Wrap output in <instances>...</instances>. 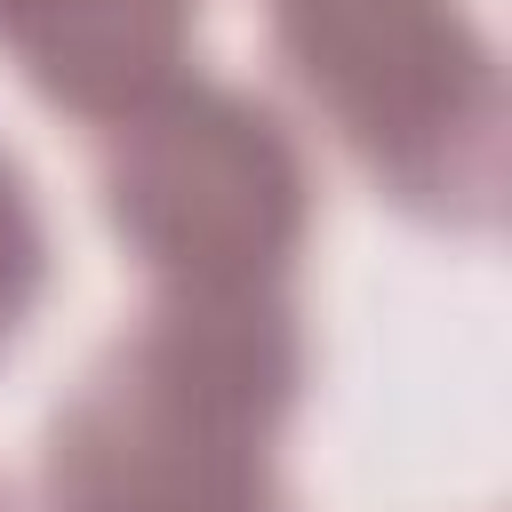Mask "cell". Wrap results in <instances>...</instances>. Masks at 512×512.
<instances>
[{
	"instance_id": "277c9868",
	"label": "cell",
	"mask_w": 512,
	"mask_h": 512,
	"mask_svg": "<svg viewBox=\"0 0 512 512\" xmlns=\"http://www.w3.org/2000/svg\"><path fill=\"white\" fill-rule=\"evenodd\" d=\"M192 0H0L8 56L64 104L112 120L176 80Z\"/></svg>"
},
{
	"instance_id": "3957f363",
	"label": "cell",
	"mask_w": 512,
	"mask_h": 512,
	"mask_svg": "<svg viewBox=\"0 0 512 512\" xmlns=\"http://www.w3.org/2000/svg\"><path fill=\"white\" fill-rule=\"evenodd\" d=\"M112 224L176 288H272L304 240V160L280 120L232 88L160 80L112 112Z\"/></svg>"
},
{
	"instance_id": "7a4b0ae2",
	"label": "cell",
	"mask_w": 512,
	"mask_h": 512,
	"mask_svg": "<svg viewBox=\"0 0 512 512\" xmlns=\"http://www.w3.org/2000/svg\"><path fill=\"white\" fill-rule=\"evenodd\" d=\"M272 16L296 80L400 200L440 216L496 208L504 104L456 0H272Z\"/></svg>"
},
{
	"instance_id": "5b68a950",
	"label": "cell",
	"mask_w": 512,
	"mask_h": 512,
	"mask_svg": "<svg viewBox=\"0 0 512 512\" xmlns=\"http://www.w3.org/2000/svg\"><path fill=\"white\" fill-rule=\"evenodd\" d=\"M32 288H40V216H32L24 184H16V168L0 160V336L16 328Z\"/></svg>"
},
{
	"instance_id": "6da1fadb",
	"label": "cell",
	"mask_w": 512,
	"mask_h": 512,
	"mask_svg": "<svg viewBox=\"0 0 512 512\" xmlns=\"http://www.w3.org/2000/svg\"><path fill=\"white\" fill-rule=\"evenodd\" d=\"M296 368L272 288H176L56 416L48 512H280L264 440Z\"/></svg>"
}]
</instances>
